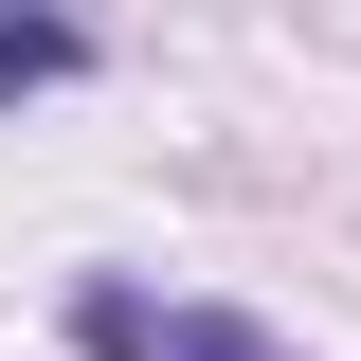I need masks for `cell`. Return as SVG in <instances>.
Listing matches in <instances>:
<instances>
[{"label": "cell", "mask_w": 361, "mask_h": 361, "mask_svg": "<svg viewBox=\"0 0 361 361\" xmlns=\"http://www.w3.org/2000/svg\"><path fill=\"white\" fill-rule=\"evenodd\" d=\"M90 73V18H54V0H0V90H54Z\"/></svg>", "instance_id": "cell-2"}, {"label": "cell", "mask_w": 361, "mask_h": 361, "mask_svg": "<svg viewBox=\"0 0 361 361\" xmlns=\"http://www.w3.org/2000/svg\"><path fill=\"white\" fill-rule=\"evenodd\" d=\"M73 343H90V361H289L253 307H145V289H90Z\"/></svg>", "instance_id": "cell-1"}]
</instances>
